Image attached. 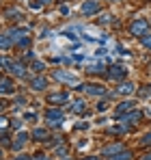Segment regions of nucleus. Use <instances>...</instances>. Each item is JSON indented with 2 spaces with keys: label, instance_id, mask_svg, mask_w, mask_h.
<instances>
[{
  "label": "nucleus",
  "instance_id": "obj_8",
  "mask_svg": "<svg viewBox=\"0 0 151 160\" xmlns=\"http://www.w3.org/2000/svg\"><path fill=\"white\" fill-rule=\"evenodd\" d=\"M67 102H69V93L67 91H56V93L48 95V104L50 106H65Z\"/></svg>",
  "mask_w": 151,
  "mask_h": 160
},
{
  "label": "nucleus",
  "instance_id": "obj_29",
  "mask_svg": "<svg viewBox=\"0 0 151 160\" xmlns=\"http://www.w3.org/2000/svg\"><path fill=\"white\" fill-rule=\"evenodd\" d=\"M28 7L35 9V11H39V9H43V2L41 0H28Z\"/></svg>",
  "mask_w": 151,
  "mask_h": 160
},
{
  "label": "nucleus",
  "instance_id": "obj_23",
  "mask_svg": "<svg viewBox=\"0 0 151 160\" xmlns=\"http://www.w3.org/2000/svg\"><path fill=\"white\" fill-rule=\"evenodd\" d=\"M106 160H132V152L123 149V152H119V154H114V156H110V158H106Z\"/></svg>",
  "mask_w": 151,
  "mask_h": 160
},
{
  "label": "nucleus",
  "instance_id": "obj_37",
  "mask_svg": "<svg viewBox=\"0 0 151 160\" xmlns=\"http://www.w3.org/2000/svg\"><path fill=\"white\" fill-rule=\"evenodd\" d=\"M9 106H11V104H9V102H7V100L2 98V100H0V110H7Z\"/></svg>",
  "mask_w": 151,
  "mask_h": 160
},
{
  "label": "nucleus",
  "instance_id": "obj_21",
  "mask_svg": "<svg viewBox=\"0 0 151 160\" xmlns=\"http://www.w3.org/2000/svg\"><path fill=\"white\" fill-rule=\"evenodd\" d=\"M9 35H11V39L17 43L22 37H26V35H28V28H24V26H15V28H11V30H9Z\"/></svg>",
  "mask_w": 151,
  "mask_h": 160
},
{
  "label": "nucleus",
  "instance_id": "obj_5",
  "mask_svg": "<svg viewBox=\"0 0 151 160\" xmlns=\"http://www.w3.org/2000/svg\"><path fill=\"white\" fill-rule=\"evenodd\" d=\"M100 11H101L100 0H84V2L80 4V13H82L84 18H93V15H97Z\"/></svg>",
  "mask_w": 151,
  "mask_h": 160
},
{
  "label": "nucleus",
  "instance_id": "obj_6",
  "mask_svg": "<svg viewBox=\"0 0 151 160\" xmlns=\"http://www.w3.org/2000/svg\"><path fill=\"white\" fill-rule=\"evenodd\" d=\"M48 84H50V80L46 78L43 74H35V78L28 80V87H30V91H35V93H43V91L48 89Z\"/></svg>",
  "mask_w": 151,
  "mask_h": 160
},
{
  "label": "nucleus",
  "instance_id": "obj_34",
  "mask_svg": "<svg viewBox=\"0 0 151 160\" xmlns=\"http://www.w3.org/2000/svg\"><path fill=\"white\" fill-rule=\"evenodd\" d=\"M26 104V95H17V100H15V106H24Z\"/></svg>",
  "mask_w": 151,
  "mask_h": 160
},
{
  "label": "nucleus",
  "instance_id": "obj_14",
  "mask_svg": "<svg viewBox=\"0 0 151 160\" xmlns=\"http://www.w3.org/2000/svg\"><path fill=\"white\" fill-rule=\"evenodd\" d=\"M134 108H136V102H134V100H123L121 104H117V106H114V117L119 119L121 115H125V112L134 110Z\"/></svg>",
  "mask_w": 151,
  "mask_h": 160
},
{
  "label": "nucleus",
  "instance_id": "obj_42",
  "mask_svg": "<svg viewBox=\"0 0 151 160\" xmlns=\"http://www.w3.org/2000/svg\"><path fill=\"white\" fill-rule=\"evenodd\" d=\"M82 160H101L100 156H86V158H82Z\"/></svg>",
  "mask_w": 151,
  "mask_h": 160
},
{
  "label": "nucleus",
  "instance_id": "obj_43",
  "mask_svg": "<svg viewBox=\"0 0 151 160\" xmlns=\"http://www.w3.org/2000/svg\"><path fill=\"white\" fill-rule=\"evenodd\" d=\"M140 160H151V154H147V156H145V158H140Z\"/></svg>",
  "mask_w": 151,
  "mask_h": 160
},
{
  "label": "nucleus",
  "instance_id": "obj_4",
  "mask_svg": "<svg viewBox=\"0 0 151 160\" xmlns=\"http://www.w3.org/2000/svg\"><path fill=\"white\" fill-rule=\"evenodd\" d=\"M52 78L56 80V82H61V84H80V78L71 74V69H54L52 72Z\"/></svg>",
  "mask_w": 151,
  "mask_h": 160
},
{
  "label": "nucleus",
  "instance_id": "obj_33",
  "mask_svg": "<svg viewBox=\"0 0 151 160\" xmlns=\"http://www.w3.org/2000/svg\"><path fill=\"white\" fill-rule=\"evenodd\" d=\"M140 145H151V132H147L143 138H140Z\"/></svg>",
  "mask_w": 151,
  "mask_h": 160
},
{
  "label": "nucleus",
  "instance_id": "obj_39",
  "mask_svg": "<svg viewBox=\"0 0 151 160\" xmlns=\"http://www.w3.org/2000/svg\"><path fill=\"white\" fill-rule=\"evenodd\" d=\"M76 128H78V130H86V128H89V123H78Z\"/></svg>",
  "mask_w": 151,
  "mask_h": 160
},
{
  "label": "nucleus",
  "instance_id": "obj_9",
  "mask_svg": "<svg viewBox=\"0 0 151 160\" xmlns=\"http://www.w3.org/2000/svg\"><path fill=\"white\" fill-rule=\"evenodd\" d=\"M26 69H28V67H26L22 61H11V65H9L7 72H9L13 78H26V74H28Z\"/></svg>",
  "mask_w": 151,
  "mask_h": 160
},
{
  "label": "nucleus",
  "instance_id": "obj_17",
  "mask_svg": "<svg viewBox=\"0 0 151 160\" xmlns=\"http://www.w3.org/2000/svg\"><path fill=\"white\" fill-rule=\"evenodd\" d=\"M134 91H136V84L129 82V80H121L119 87H117V93H119V95H132Z\"/></svg>",
  "mask_w": 151,
  "mask_h": 160
},
{
  "label": "nucleus",
  "instance_id": "obj_48",
  "mask_svg": "<svg viewBox=\"0 0 151 160\" xmlns=\"http://www.w3.org/2000/svg\"><path fill=\"white\" fill-rule=\"evenodd\" d=\"M149 22H151V20H149Z\"/></svg>",
  "mask_w": 151,
  "mask_h": 160
},
{
  "label": "nucleus",
  "instance_id": "obj_47",
  "mask_svg": "<svg viewBox=\"0 0 151 160\" xmlns=\"http://www.w3.org/2000/svg\"><path fill=\"white\" fill-rule=\"evenodd\" d=\"M147 2H151V0H147Z\"/></svg>",
  "mask_w": 151,
  "mask_h": 160
},
{
  "label": "nucleus",
  "instance_id": "obj_20",
  "mask_svg": "<svg viewBox=\"0 0 151 160\" xmlns=\"http://www.w3.org/2000/svg\"><path fill=\"white\" fill-rule=\"evenodd\" d=\"M13 46H15V41L11 39V35H9V32L0 35V52H7V50H11Z\"/></svg>",
  "mask_w": 151,
  "mask_h": 160
},
{
  "label": "nucleus",
  "instance_id": "obj_36",
  "mask_svg": "<svg viewBox=\"0 0 151 160\" xmlns=\"http://www.w3.org/2000/svg\"><path fill=\"white\" fill-rule=\"evenodd\" d=\"M114 50H117V54H123V56H127V54H129V52L125 50V48H123V46H117Z\"/></svg>",
  "mask_w": 151,
  "mask_h": 160
},
{
  "label": "nucleus",
  "instance_id": "obj_31",
  "mask_svg": "<svg viewBox=\"0 0 151 160\" xmlns=\"http://www.w3.org/2000/svg\"><path fill=\"white\" fill-rule=\"evenodd\" d=\"M30 160H52V158L48 156V154H41V152H39V154H32Z\"/></svg>",
  "mask_w": 151,
  "mask_h": 160
},
{
  "label": "nucleus",
  "instance_id": "obj_41",
  "mask_svg": "<svg viewBox=\"0 0 151 160\" xmlns=\"http://www.w3.org/2000/svg\"><path fill=\"white\" fill-rule=\"evenodd\" d=\"M95 54H97V56H106V50H104V48H100V50H97Z\"/></svg>",
  "mask_w": 151,
  "mask_h": 160
},
{
  "label": "nucleus",
  "instance_id": "obj_15",
  "mask_svg": "<svg viewBox=\"0 0 151 160\" xmlns=\"http://www.w3.org/2000/svg\"><path fill=\"white\" fill-rule=\"evenodd\" d=\"M4 18H7V20H11V22H24V20H26V13H24V11H20L17 7H11V9H7V11H4Z\"/></svg>",
  "mask_w": 151,
  "mask_h": 160
},
{
  "label": "nucleus",
  "instance_id": "obj_32",
  "mask_svg": "<svg viewBox=\"0 0 151 160\" xmlns=\"http://www.w3.org/2000/svg\"><path fill=\"white\" fill-rule=\"evenodd\" d=\"M9 126V117H4V115H0V130H4Z\"/></svg>",
  "mask_w": 151,
  "mask_h": 160
},
{
  "label": "nucleus",
  "instance_id": "obj_28",
  "mask_svg": "<svg viewBox=\"0 0 151 160\" xmlns=\"http://www.w3.org/2000/svg\"><path fill=\"white\" fill-rule=\"evenodd\" d=\"M140 46L147 48V50H151V32H149V35H145V37H140Z\"/></svg>",
  "mask_w": 151,
  "mask_h": 160
},
{
  "label": "nucleus",
  "instance_id": "obj_30",
  "mask_svg": "<svg viewBox=\"0 0 151 160\" xmlns=\"http://www.w3.org/2000/svg\"><path fill=\"white\" fill-rule=\"evenodd\" d=\"M9 65H11V58L0 56V72H2V69H9Z\"/></svg>",
  "mask_w": 151,
  "mask_h": 160
},
{
  "label": "nucleus",
  "instance_id": "obj_40",
  "mask_svg": "<svg viewBox=\"0 0 151 160\" xmlns=\"http://www.w3.org/2000/svg\"><path fill=\"white\" fill-rule=\"evenodd\" d=\"M106 108H108V104H106V102H100V106H97V110H106Z\"/></svg>",
  "mask_w": 151,
  "mask_h": 160
},
{
  "label": "nucleus",
  "instance_id": "obj_45",
  "mask_svg": "<svg viewBox=\"0 0 151 160\" xmlns=\"http://www.w3.org/2000/svg\"><path fill=\"white\" fill-rule=\"evenodd\" d=\"M0 160H4V152L2 149H0Z\"/></svg>",
  "mask_w": 151,
  "mask_h": 160
},
{
  "label": "nucleus",
  "instance_id": "obj_11",
  "mask_svg": "<svg viewBox=\"0 0 151 160\" xmlns=\"http://www.w3.org/2000/svg\"><path fill=\"white\" fill-rule=\"evenodd\" d=\"M86 74H91V76L104 74V76H106V63H104V61H91V58H89V63H86Z\"/></svg>",
  "mask_w": 151,
  "mask_h": 160
},
{
  "label": "nucleus",
  "instance_id": "obj_44",
  "mask_svg": "<svg viewBox=\"0 0 151 160\" xmlns=\"http://www.w3.org/2000/svg\"><path fill=\"white\" fill-rule=\"evenodd\" d=\"M41 2H43V4H50V2H54V0H41Z\"/></svg>",
  "mask_w": 151,
  "mask_h": 160
},
{
  "label": "nucleus",
  "instance_id": "obj_13",
  "mask_svg": "<svg viewBox=\"0 0 151 160\" xmlns=\"http://www.w3.org/2000/svg\"><path fill=\"white\" fill-rule=\"evenodd\" d=\"M28 136H30L28 132H17V134H15V138L11 141V147H13V152H22V149H24L26 143L30 141Z\"/></svg>",
  "mask_w": 151,
  "mask_h": 160
},
{
  "label": "nucleus",
  "instance_id": "obj_19",
  "mask_svg": "<svg viewBox=\"0 0 151 160\" xmlns=\"http://www.w3.org/2000/svg\"><path fill=\"white\" fill-rule=\"evenodd\" d=\"M71 110H74L76 115H89V104H86V100H76L74 104H71Z\"/></svg>",
  "mask_w": 151,
  "mask_h": 160
},
{
  "label": "nucleus",
  "instance_id": "obj_26",
  "mask_svg": "<svg viewBox=\"0 0 151 160\" xmlns=\"http://www.w3.org/2000/svg\"><path fill=\"white\" fill-rule=\"evenodd\" d=\"M30 41H32V39H30V35H26V37H22V39L15 43V46H17V48H22V50H26V48L30 46Z\"/></svg>",
  "mask_w": 151,
  "mask_h": 160
},
{
  "label": "nucleus",
  "instance_id": "obj_38",
  "mask_svg": "<svg viewBox=\"0 0 151 160\" xmlns=\"http://www.w3.org/2000/svg\"><path fill=\"white\" fill-rule=\"evenodd\" d=\"M11 160H30V156H26V154H20V156H15V158Z\"/></svg>",
  "mask_w": 151,
  "mask_h": 160
},
{
  "label": "nucleus",
  "instance_id": "obj_18",
  "mask_svg": "<svg viewBox=\"0 0 151 160\" xmlns=\"http://www.w3.org/2000/svg\"><path fill=\"white\" fill-rule=\"evenodd\" d=\"M119 152H123V143H114V145L104 147V149H101V156H104V158H110V156H114V154H119Z\"/></svg>",
  "mask_w": 151,
  "mask_h": 160
},
{
  "label": "nucleus",
  "instance_id": "obj_3",
  "mask_svg": "<svg viewBox=\"0 0 151 160\" xmlns=\"http://www.w3.org/2000/svg\"><path fill=\"white\" fill-rule=\"evenodd\" d=\"M149 28H151V22H149V20H145V18H136V20L129 24V35L140 39V37L149 35Z\"/></svg>",
  "mask_w": 151,
  "mask_h": 160
},
{
  "label": "nucleus",
  "instance_id": "obj_10",
  "mask_svg": "<svg viewBox=\"0 0 151 160\" xmlns=\"http://www.w3.org/2000/svg\"><path fill=\"white\" fill-rule=\"evenodd\" d=\"M30 136H32V141H39V143H50V138H52L50 128H46V126L35 128V130L30 132Z\"/></svg>",
  "mask_w": 151,
  "mask_h": 160
},
{
  "label": "nucleus",
  "instance_id": "obj_12",
  "mask_svg": "<svg viewBox=\"0 0 151 160\" xmlns=\"http://www.w3.org/2000/svg\"><path fill=\"white\" fill-rule=\"evenodd\" d=\"M15 93V80L11 76H0V95H11Z\"/></svg>",
  "mask_w": 151,
  "mask_h": 160
},
{
  "label": "nucleus",
  "instance_id": "obj_22",
  "mask_svg": "<svg viewBox=\"0 0 151 160\" xmlns=\"http://www.w3.org/2000/svg\"><path fill=\"white\" fill-rule=\"evenodd\" d=\"M28 69H30L32 74H43V72H46V63H43V61H32Z\"/></svg>",
  "mask_w": 151,
  "mask_h": 160
},
{
  "label": "nucleus",
  "instance_id": "obj_27",
  "mask_svg": "<svg viewBox=\"0 0 151 160\" xmlns=\"http://www.w3.org/2000/svg\"><path fill=\"white\" fill-rule=\"evenodd\" d=\"M24 121H30V123H37V119H39V115L37 112H24V117H22Z\"/></svg>",
  "mask_w": 151,
  "mask_h": 160
},
{
  "label": "nucleus",
  "instance_id": "obj_1",
  "mask_svg": "<svg viewBox=\"0 0 151 160\" xmlns=\"http://www.w3.org/2000/svg\"><path fill=\"white\" fill-rule=\"evenodd\" d=\"M43 119H46L48 128H61L63 121H65V112L61 110V106H50V108H46Z\"/></svg>",
  "mask_w": 151,
  "mask_h": 160
},
{
  "label": "nucleus",
  "instance_id": "obj_2",
  "mask_svg": "<svg viewBox=\"0 0 151 160\" xmlns=\"http://www.w3.org/2000/svg\"><path fill=\"white\" fill-rule=\"evenodd\" d=\"M76 89L82 91V93H86V95H91V98H104V95H108V89L97 84V82H82Z\"/></svg>",
  "mask_w": 151,
  "mask_h": 160
},
{
  "label": "nucleus",
  "instance_id": "obj_7",
  "mask_svg": "<svg viewBox=\"0 0 151 160\" xmlns=\"http://www.w3.org/2000/svg\"><path fill=\"white\" fill-rule=\"evenodd\" d=\"M125 76H127V67L125 65H110L108 67V72H106V78L108 80H125Z\"/></svg>",
  "mask_w": 151,
  "mask_h": 160
},
{
  "label": "nucleus",
  "instance_id": "obj_16",
  "mask_svg": "<svg viewBox=\"0 0 151 160\" xmlns=\"http://www.w3.org/2000/svg\"><path fill=\"white\" fill-rule=\"evenodd\" d=\"M119 119H121V123H127V126H132V123H136V121H140V119H143V112L134 108V110H129V112H125V115H121Z\"/></svg>",
  "mask_w": 151,
  "mask_h": 160
},
{
  "label": "nucleus",
  "instance_id": "obj_35",
  "mask_svg": "<svg viewBox=\"0 0 151 160\" xmlns=\"http://www.w3.org/2000/svg\"><path fill=\"white\" fill-rule=\"evenodd\" d=\"M2 143H4V145H9V143H11V141H9V134H2V132H0V145H2Z\"/></svg>",
  "mask_w": 151,
  "mask_h": 160
},
{
  "label": "nucleus",
  "instance_id": "obj_24",
  "mask_svg": "<svg viewBox=\"0 0 151 160\" xmlns=\"http://www.w3.org/2000/svg\"><path fill=\"white\" fill-rule=\"evenodd\" d=\"M112 22H114L112 13H101L100 20H97V24H100V26H108V24H112Z\"/></svg>",
  "mask_w": 151,
  "mask_h": 160
},
{
  "label": "nucleus",
  "instance_id": "obj_46",
  "mask_svg": "<svg viewBox=\"0 0 151 160\" xmlns=\"http://www.w3.org/2000/svg\"><path fill=\"white\" fill-rule=\"evenodd\" d=\"M110 2H119V0H110Z\"/></svg>",
  "mask_w": 151,
  "mask_h": 160
},
{
  "label": "nucleus",
  "instance_id": "obj_25",
  "mask_svg": "<svg viewBox=\"0 0 151 160\" xmlns=\"http://www.w3.org/2000/svg\"><path fill=\"white\" fill-rule=\"evenodd\" d=\"M54 156H58V158L69 156V147H67V145H56V147H54Z\"/></svg>",
  "mask_w": 151,
  "mask_h": 160
}]
</instances>
